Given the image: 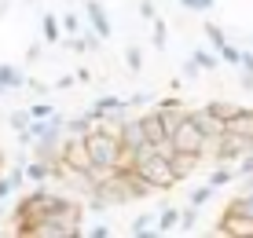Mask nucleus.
I'll list each match as a JSON object with an SVG mask.
<instances>
[{"instance_id": "2", "label": "nucleus", "mask_w": 253, "mask_h": 238, "mask_svg": "<svg viewBox=\"0 0 253 238\" xmlns=\"http://www.w3.org/2000/svg\"><path fill=\"white\" fill-rule=\"evenodd\" d=\"M132 169L143 176L147 183H151L154 191H169V187H176V172H172V165L165 161V158H158V154H147V158H139V161L132 165Z\"/></svg>"}, {"instance_id": "7", "label": "nucleus", "mask_w": 253, "mask_h": 238, "mask_svg": "<svg viewBox=\"0 0 253 238\" xmlns=\"http://www.w3.org/2000/svg\"><path fill=\"white\" fill-rule=\"evenodd\" d=\"M202 161V154H172V172H176V180H184V176L195 172V165Z\"/></svg>"}, {"instance_id": "9", "label": "nucleus", "mask_w": 253, "mask_h": 238, "mask_svg": "<svg viewBox=\"0 0 253 238\" xmlns=\"http://www.w3.org/2000/svg\"><path fill=\"white\" fill-rule=\"evenodd\" d=\"M15 84H22L19 70H11V66H0V88H15Z\"/></svg>"}, {"instance_id": "1", "label": "nucleus", "mask_w": 253, "mask_h": 238, "mask_svg": "<svg viewBox=\"0 0 253 238\" xmlns=\"http://www.w3.org/2000/svg\"><path fill=\"white\" fill-rule=\"evenodd\" d=\"M84 147H88L92 165H107V169H118L121 161V136L114 128H95L84 136Z\"/></svg>"}, {"instance_id": "4", "label": "nucleus", "mask_w": 253, "mask_h": 238, "mask_svg": "<svg viewBox=\"0 0 253 238\" xmlns=\"http://www.w3.org/2000/svg\"><path fill=\"white\" fill-rule=\"evenodd\" d=\"M224 128L235 132V136H242V139H250L253 143V110H235L228 121H224Z\"/></svg>"}, {"instance_id": "8", "label": "nucleus", "mask_w": 253, "mask_h": 238, "mask_svg": "<svg viewBox=\"0 0 253 238\" xmlns=\"http://www.w3.org/2000/svg\"><path fill=\"white\" fill-rule=\"evenodd\" d=\"M228 216H250V220H253V191H250V195H239V198L231 201V205H228Z\"/></svg>"}, {"instance_id": "5", "label": "nucleus", "mask_w": 253, "mask_h": 238, "mask_svg": "<svg viewBox=\"0 0 253 238\" xmlns=\"http://www.w3.org/2000/svg\"><path fill=\"white\" fill-rule=\"evenodd\" d=\"M220 235H239V238H253V220L250 216H228L224 213L220 227H216Z\"/></svg>"}, {"instance_id": "3", "label": "nucleus", "mask_w": 253, "mask_h": 238, "mask_svg": "<svg viewBox=\"0 0 253 238\" xmlns=\"http://www.w3.org/2000/svg\"><path fill=\"white\" fill-rule=\"evenodd\" d=\"M169 139H172V147H176V154H202L206 132H202V125H198V114H184Z\"/></svg>"}, {"instance_id": "6", "label": "nucleus", "mask_w": 253, "mask_h": 238, "mask_svg": "<svg viewBox=\"0 0 253 238\" xmlns=\"http://www.w3.org/2000/svg\"><path fill=\"white\" fill-rule=\"evenodd\" d=\"M139 125H143L147 143H154V139H165V136H169V132H165V125H162V118H158V110L147 114V118H139Z\"/></svg>"}]
</instances>
